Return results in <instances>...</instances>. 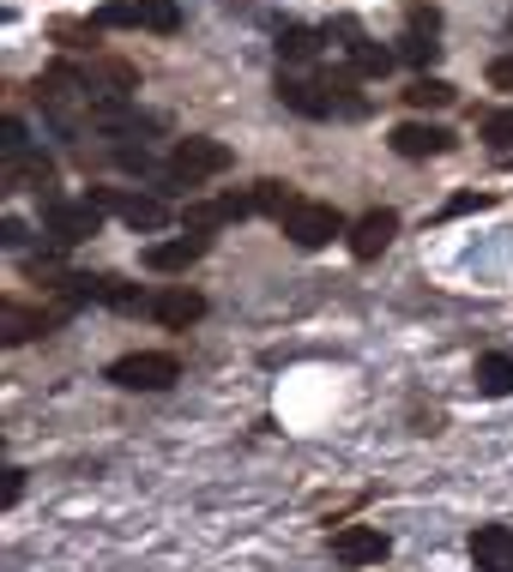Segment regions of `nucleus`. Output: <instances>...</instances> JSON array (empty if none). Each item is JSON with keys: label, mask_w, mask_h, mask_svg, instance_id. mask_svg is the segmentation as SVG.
Here are the masks:
<instances>
[{"label": "nucleus", "mask_w": 513, "mask_h": 572, "mask_svg": "<svg viewBox=\"0 0 513 572\" xmlns=\"http://www.w3.org/2000/svg\"><path fill=\"white\" fill-rule=\"evenodd\" d=\"M224 170H230V145L224 139H182L170 151V163H163V182L199 187V182H211V175H224Z\"/></svg>", "instance_id": "obj_1"}, {"label": "nucleus", "mask_w": 513, "mask_h": 572, "mask_svg": "<svg viewBox=\"0 0 513 572\" xmlns=\"http://www.w3.org/2000/svg\"><path fill=\"white\" fill-rule=\"evenodd\" d=\"M42 229H49L54 248H80V241H91V235L103 229V206H97V199H49Z\"/></svg>", "instance_id": "obj_2"}, {"label": "nucleus", "mask_w": 513, "mask_h": 572, "mask_svg": "<svg viewBox=\"0 0 513 572\" xmlns=\"http://www.w3.org/2000/svg\"><path fill=\"white\" fill-rule=\"evenodd\" d=\"M109 380L127 391H163L182 380V362L163 350H133V356H121V362H109Z\"/></svg>", "instance_id": "obj_3"}, {"label": "nucleus", "mask_w": 513, "mask_h": 572, "mask_svg": "<svg viewBox=\"0 0 513 572\" xmlns=\"http://www.w3.org/2000/svg\"><path fill=\"white\" fill-rule=\"evenodd\" d=\"M284 235L296 241V248L315 253V248H327L332 235H344V217H339L332 206H315V199H303V206H296V211L284 217Z\"/></svg>", "instance_id": "obj_4"}, {"label": "nucleus", "mask_w": 513, "mask_h": 572, "mask_svg": "<svg viewBox=\"0 0 513 572\" xmlns=\"http://www.w3.org/2000/svg\"><path fill=\"white\" fill-rule=\"evenodd\" d=\"M103 211H115L127 229H163L170 223V206L163 199H151V194H127V187H103V194H91Z\"/></svg>", "instance_id": "obj_5"}, {"label": "nucleus", "mask_w": 513, "mask_h": 572, "mask_svg": "<svg viewBox=\"0 0 513 572\" xmlns=\"http://www.w3.org/2000/svg\"><path fill=\"white\" fill-rule=\"evenodd\" d=\"M387 145H393L399 157H448L453 151V133L448 127H435V121H399L393 133H387Z\"/></svg>", "instance_id": "obj_6"}, {"label": "nucleus", "mask_w": 513, "mask_h": 572, "mask_svg": "<svg viewBox=\"0 0 513 572\" xmlns=\"http://www.w3.org/2000/svg\"><path fill=\"white\" fill-rule=\"evenodd\" d=\"M393 235H399V211H363V217L351 223V253L356 260H381L387 248H393Z\"/></svg>", "instance_id": "obj_7"}, {"label": "nucleus", "mask_w": 513, "mask_h": 572, "mask_svg": "<svg viewBox=\"0 0 513 572\" xmlns=\"http://www.w3.org/2000/svg\"><path fill=\"white\" fill-rule=\"evenodd\" d=\"M332 560H344V567H381L387 536L375 531V524H344V531L332 536Z\"/></svg>", "instance_id": "obj_8"}, {"label": "nucleus", "mask_w": 513, "mask_h": 572, "mask_svg": "<svg viewBox=\"0 0 513 572\" xmlns=\"http://www.w3.org/2000/svg\"><path fill=\"white\" fill-rule=\"evenodd\" d=\"M254 217V194H224V199H206V206H187L182 223L194 235H211V229H224V223H242Z\"/></svg>", "instance_id": "obj_9"}, {"label": "nucleus", "mask_w": 513, "mask_h": 572, "mask_svg": "<svg viewBox=\"0 0 513 572\" xmlns=\"http://www.w3.org/2000/svg\"><path fill=\"white\" fill-rule=\"evenodd\" d=\"M278 103H284V109H296V115H308V121L332 115L327 85H320V78H303V73H278Z\"/></svg>", "instance_id": "obj_10"}, {"label": "nucleus", "mask_w": 513, "mask_h": 572, "mask_svg": "<svg viewBox=\"0 0 513 572\" xmlns=\"http://www.w3.org/2000/svg\"><path fill=\"white\" fill-rule=\"evenodd\" d=\"M472 567L477 572H513V524H477L472 531Z\"/></svg>", "instance_id": "obj_11"}, {"label": "nucleus", "mask_w": 513, "mask_h": 572, "mask_svg": "<svg viewBox=\"0 0 513 572\" xmlns=\"http://www.w3.org/2000/svg\"><path fill=\"white\" fill-rule=\"evenodd\" d=\"M206 248H211V235L187 229V235H175V241H151V248H145V265H151V272H187Z\"/></svg>", "instance_id": "obj_12"}, {"label": "nucleus", "mask_w": 513, "mask_h": 572, "mask_svg": "<svg viewBox=\"0 0 513 572\" xmlns=\"http://www.w3.org/2000/svg\"><path fill=\"white\" fill-rule=\"evenodd\" d=\"M151 313H158L170 332H187V325L206 320V296H199V289H163V296H151Z\"/></svg>", "instance_id": "obj_13"}, {"label": "nucleus", "mask_w": 513, "mask_h": 572, "mask_svg": "<svg viewBox=\"0 0 513 572\" xmlns=\"http://www.w3.org/2000/svg\"><path fill=\"white\" fill-rule=\"evenodd\" d=\"M0 182H7V187H25V194H49V187H54V163L42 151H25V157H13V163L0 170Z\"/></svg>", "instance_id": "obj_14"}, {"label": "nucleus", "mask_w": 513, "mask_h": 572, "mask_svg": "<svg viewBox=\"0 0 513 572\" xmlns=\"http://www.w3.org/2000/svg\"><path fill=\"white\" fill-rule=\"evenodd\" d=\"M453 97H460V85H448V78H435V73H423V78H411V85H405V103L411 109H448Z\"/></svg>", "instance_id": "obj_15"}, {"label": "nucleus", "mask_w": 513, "mask_h": 572, "mask_svg": "<svg viewBox=\"0 0 513 572\" xmlns=\"http://www.w3.org/2000/svg\"><path fill=\"white\" fill-rule=\"evenodd\" d=\"M477 391H484V398H508L513 391V356H477Z\"/></svg>", "instance_id": "obj_16"}, {"label": "nucleus", "mask_w": 513, "mask_h": 572, "mask_svg": "<svg viewBox=\"0 0 513 572\" xmlns=\"http://www.w3.org/2000/svg\"><path fill=\"white\" fill-rule=\"evenodd\" d=\"M344 54H351V73H356V78H387V66H393L399 49H381V42L363 37V42H351Z\"/></svg>", "instance_id": "obj_17"}, {"label": "nucleus", "mask_w": 513, "mask_h": 572, "mask_svg": "<svg viewBox=\"0 0 513 572\" xmlns=\"http://www.w3.org/2000/svg\"><path fill=\"white\" fill-rule=\"evenodd\" d=\"M296 206H303V199H296V187L290 182H260L254 187V211H266V217H278V223H284Z\"/></svg>", "instance_id": "obj_18"}, {"label": "nucleus", "mask_w": 513, "mask_h": 572, "mask_svg": "<svg viewBox=\"0 0 513 572\" xmlns=\"http://www.w3.org/2000/svg\"><path fill=\"white\" fill-rule=\"evenodd\" d=\"M54 325V313H37V308H7V344H25V338H37V332H49Z\"/></svg>", "instance_id": "obj_19"}, {"label": "nucleus", "mask_w": 513, "mask_h": 572, "mask_svg": "<svg viewBox=\"0 0 513 572\" xmlns=\"http://www.w3.org/2000/svg\"><path fill=\"white\" fill-rule=\"evenodd\" d=\"M133 7H139V25L158 30V37L182 30V7H175V0H133Z\"/></svg>", "instance_id": "obj_20"}, {"label": "nucleus", "mask_w": 513, "mask_h": 572, "mask_svg": "<svg viewBox=\"0 0 513 572\" xmlns=\"http://www.w3.org/2000/svg\"><path fill=\"white\" fill-rule=\"evenodd\" d=\"M320 37H327V30L290 25L284 37H278V54H284V61H315V54H320Z\"/></svg>", "instance_id": "obj_21"}, {"label": "nucleus", "mask_w": 513, "mask_h": 572, "mask_svg": "<svg viewBox=\"0 0 513 572\" xmlns=\"http://www.w3.org/2000/svg\"><path fill=\"white\" fill-rule=\"evenodd\" d=\"M435 54H441V42H435L429 30H405V37H399V61H411V66H429Z\"/></svg>", "instance_id": "obj_22"}, {"label": "nucleus", "mask_w": 513, "mask_h": 572, "mask_svg": "<svg viewBox=\"0 0 513 572\" xmlns=\"http://www.w3.org/2000/svg\"><path fill=\"white\" fill-rule=\"evenodd\" d=\"M25 151H30V139H25V121H19V115H7V121H0V157L13 163V157H25Z\"/></svg>", "instance_id": "obj_23"}, {"label": "nucleus", "mask_w": 513, "mask_h": 572, "mask_svg": "<svg viewBox=\"0 0 513 572\" xmlns=\"http://www.w3.org/2000/svg\"><path fill=\"white\" fill-rule=\"evenodd\" d=\"M484 139L496 145V151H508V145H513V109H496V115H484Z\"/></svg>", "instance_id": "obj_24"}, {"label": "nucleus", "mask_w": 513, "mask_h": 572, "mask_svg": "<svg viewBox=\"0 0 513 572\" xmlns=\"http://www.w3.org/2000/svg\"><path fill=\"white\" fill-rule=\"evenodd\" d=\"M97 25H139V7L121 0V7H97Z\"/></svg>", "instance_id": "obj_25"}, {"label": "nucleus", "mask_w": 513, "mask_h": 572, "mask_svg": "<svg viewBox=\"0 0 513 572\" xmlns=\"http://www.w3.org/2000/svg\"><path fill=\"white\" fill-rule=\"evenodd\" d=\"M115 163H121V170H133V175H145V170H151L145 145H121V151H115Z\"/></svg>", "instance_id": "obj_26"}, {"label": "nucleus", "mask_w": 513, "mask_h": 572, "mask_svg": "<svg viewBox=\"0 0 513 572\" xmlns=\"http://www.w3.org/2000/svg\"><path fill=\"white\" fill-rule=\"evenodd\" d=\"M489 85H496V91H513V54L489 61Z\"/></svg>", "instance_id": "obj_27"}, {"label": "nucleus", "mask_w": 513, "mask_h": 572, "mask_svg": "<svg viewBox=\"0 0 513 572\" xmlns=\"http://www.w3.org/2000/svg\"><path fill=\"white\" fill-rule=\"evenodd\" d=\"M0 241H7V248H25V241H30V229H25L19 217H7V223H0Z\"/></svg>", "instance_id": "obj_28"}, {"label": "nucleus", "mask_w": 513, "mask_h": 572, "mask_svg": "<svg viewBox=\"0 0 513 572\" xmlns=\"http://www.w3.org/2000/svg\"><path fill=\"white\" fill-rule=\"evenodd\" d=\"M19 495H25V470H7V507H13Z\"/></svg>", "instance_id": "obj_29"}, {"label": "nucleus", "mask_w": 513, "mask_h": 572, "mask_svg": "<svg viewBox=\"0 0 513 572\" xmlns=\"http://www.w3.org/2000/svg\"><path fill=\"white\" fill-rule=\"evenodd\" d=\"M477 206H484V194H460V199H453L448 211H453V217H460V211H477Z\"/></svg>", "instance_id": "obj_30"}]
</instances>
